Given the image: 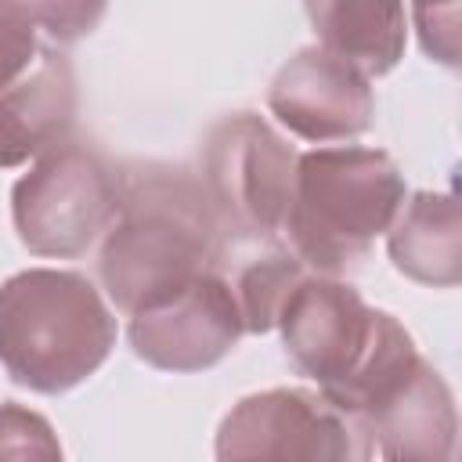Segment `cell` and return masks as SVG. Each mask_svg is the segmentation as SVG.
<instances>
[{
  "instance_id": "4fadbf2b",
  "label": "cell",
  "mask_w": 462,
  "mask_h": 462,
  "mask_svg": "<svg viewBox=\"0 0 462 462\" xmlns=\"http://www.w3.org/2000/svg\"><path fill=\"white\" fill-rule=\"evenodd\" d=\"M318 47L350 61L368 79L386 76L408 43L404 0H303Z\"/></svg>"
},
{
  "instance_id": "ba28073f",
  "label": "cell",
  "mask_w": 462,
  "mask_h": 462,
  "mask_svg": "<svg viewBox=\"0 0 462 462\" xmlns=\"http://www.w3.org/2000/svg\"><path fill=\"white\" fill-rule=\"evenodd\" d=\"M126 332L144 365L162 372H202L224 361L245 328L231 282L209 271L162 303L134 310Z\"/></svg>"
},
{
  "instance_id": "5bb4252c",
  "label": "cell",
  "mask_w": 462,
  "mask_h": 462,
  "mask_svg": "<svg viewBox=\"0 0 462 462\" xmlns=\"http://www.w3.org/2000/svg\"><path fill=\"white\" fill-rule=\"evenodd\" d=\"M256 249L249 256H242L231 292L242 314V328L245 332H271L278 325V314L292 292V285L307 274L303 260L278 238H260L253 242Z\"/></svg>"
},
{
  "instance_id": "9c48e42d",
  "label": "cell",
  "mask_w": 462,
  "mask_h": 462,
  "mask_svg": "<svg viewBox=\"0 0 462 462\" xmlns=\"http://www.w3.org/2000/svg\"><path fill=\"white\" fill-rule=\"evenodd\" d=\"M267 108L303 141H354L375 119V94L350 61L325 47H303L274 72Z\"/></svg>"
},
{
  "instance_id": "8fae6325",
  "label": "cell",
  "mask_w": 462,
  "mask_h": 462,
  "mask_svg": "<svg viewBox=\"0 0 462 462\" xmlns=\"http://www.w3.org/2000/svg\"><path fill=\"white\" fill-rule=\"evenodd\" d=\"M76 123V72L72 61L40 47L36 61L18 76L0 83V166H22L58 141L69 137Z\"/></svg>"
},
{
  "instance_id": "e0dca14e",
  "label": "cell",
  "mask_w": 462,
  "mask_h": 462,
  "mask_svg": "<svg viewBox=\"0 0 462 462\" xmlns=\"http://www.w3.org/2000/svg\"><path fill=\"white\" fill-rule=\"evenodd\" d=\"M411 14H415V29H419V43L422 51L455 69L458 65V0H411Z\"/></svg>"
},
{
  "instance_id": "ac0fdd59",
  "label": "cell",
  "mask_w": 462,
  "mask_h": 462,
  "mask_svg": "<svg viewBox=\"0 0 462 462\" xmlns=\"http://www.w3.org/2000/svg\"><path fill=\"white\" fill-rule=\"evenodd\" d=\"M40 54L36 22L18 0H0V83L18 79Z\"/></svg>"
},
{
  "instance_id": "2e32d148",
  "label": "cell",
  "mask_w": 462,
  "mask_h": 462,
  "mask_svg": "<svg viewBox=\"0 0 462 462\" xmlns=\"http://www.w3.org/2000/svg\"><path fill=\"white\" fill-rule=\"evenodd\" d=\"M18 4L36 22V29H43L58 43H76L90 36L108 11V0H18Z\"/></svg>"
},
{
  "instance_id": "52a82bcc",
  "label": "cell",
  "mask_w": 462,
  "mask_h": 462,
  "mask_svg": "<svg viewBox=\"0 0 462 462\" xmlns=\"http://www.w3.org/2000/svg\"><path fill=\"white\" fill-rule=\"evenodd\" d=\"M368 437L318 390L242 397L217 430V458H368Z\"/></svg>"
},
{
  "instance_id": "7c38bea8",
  "label": "cell",
  "mask_w": 462,
  "mask_h": 462,
  "mask_svg": "<svg viewBox=\"0 0 462 462\" xmlns=\"http://www.w3.org/2000/svg\"><path fill=\"white\" fill-rule=\"evenodd\" d=\"M393 267L433 289L462 282V209L455 191H415L386 231Z\"/></svg>"
},
{
  "instance_id": "277c9868",
  "label": "cell",
  "mask_w": 462,
  "mask_h": 462,
  "mask_svg": "<svg viewBox=\"0 0 462 462\" xmlns=\"http://www.w3.org/2000/svg\"><path fill=\"white\" fill-rule=\"evenodd\" d=\"M116 346V318L79 271L29 267L0 285V365L32 393H65Z\"/></svg>"
},
{
  "instance_id": "30bf717a",
  "label": "cell",
  "mask_w": 462,
  "mask_h": 462,
  "mask_svg": "<svg viewBox=\"0 0 462 462\" xmlns=\"http://www.w3.org/2000/svg\"><path fill=\"white\" fill-rule=\"evenodd\" d=\"M372 451L401 462H444L455 455L458 411L444 375L419 357V365L357 422Z\"/></svg>"
},
{
  "instance_id": "6da1fadb",
  "label": "cell",
  "mask_w": 462,
  "mask_h": 462,
  "mask_svg": "<svg viewBox=\"0 0 462 462\" xmlns=\"http://www.w3.org/2000/svg\"><path fill=\"white\" fill-rule=\"evenodd\" d=\"M224 249L227 235L202 177L148 162L123 173L119 213L97 253V278L105 296L123 314H134L220 271Z\"/></svg>"
},
{
  "instance_id": "7a4b0ae2",
  "label": "cell",
  "mask_w": 462,
  "mask_h": 462,
  "mask_svg": "<svg viewBox=\"0 0 462 462\" xmlns=\"http://www.w3.org/2000/svg\"><path fill=\"white\" fill-rule=\"evenodd\" d=\"M274 328H282L289 361L354 426L422 357L393 314L368 307L350 282L332 274L307 271L292 285Z\"/></svg>"
},
{
  "instance_id": "5b68a950",
  "label": "cell",
  "mask_w": 462,
  "mask_h": 462,
  "mask_svg": "<svg viewBox=\"0 0 462 462\" xmlns=\"http://www.w3.org/2000/svg\"><path fill=\"white\" fill-rule=\"evenodd\" d=\"M123 173L90 144L58 141L11 188V217L36 256H79L116 220Z\"/></svg>"
},
{
  "instance_id": "3957f363",
  "label": "cell",
  "mask_w": 462,
  "mask_h": 462,
  "mask_svg": "<svg viewBox=\"0 0 462 462\" xmlns=\"http://www.w3.org/2000/svg\"><path fill=\"white\" fill-rule=\"evenodd\" d=\"M404 177L379 148L336 144L296 155L285 245L314 274L354 271L404 206Z\"/></svg>"
},
{
  "instance_id": "9a60e30c",
  "label": "cell",
  "mask_w": 462,
  "mask_h": 462,
  "mask_svg": "<svg viewBox=\"0 0 462 462\" xmlns=\"http://www.w3.org/2000/svg\"><path fill=\"white\" fill-rule=\"evenodd\" d=\"M0 458H61L51 422L14 401L0 404Z\"/></svg>"
},
{
  "instance_id": "8992f818",
  "label": "cell",
  "mask_w": 462,
  "mask_h": 462,
  "mask_svg": "<svg viewBox=\"0 0 462 462\" xmlns=\"http://www.w3.org/2000/svg\"><path fill=\"white\" fill-rule=\"evenodd\" d=\"M296 152L256 112H235L209 126L202 144V188L235 242L274 238L292 199Z\"/></svg>"
}]
</instances>
